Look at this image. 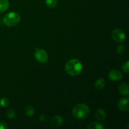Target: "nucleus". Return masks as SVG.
<instances>
[{"mask_svg": "<svg viewBox=\"0 0 129 129\" xmlns=\"http://www.w3.org/2000/svg\"><path fill=\"white\" fill-rule=\"evenodd\" d=\"M83 68L81 62L77 59L69 60L65 65L66 72L71 76H77L79 75L83 71Z\"/></svg>", "mask_w": 129, "mask_h": 129, "instance_id": "1", "label": "nucleus"}, {"mask_svg": "<svg viewBox=\"0 0 129 129\" xmlns=\"http://www.w3.org/2000/svg\"><path fill=\"white\" fill-rule=\"evenodd\" d=\"M89 108L84 103H78L76 104L73 108V116L75 118L79 120H83L86 118L89 115Z\"/></svg>", "mask_w": 129, "mask_h": 129, "instance_id": "2", "label": "nucleus"}, {"mask_svg": "<svg viewBox=\"0 0 129 129\" xmlns=\"http://www.w3.org/2000/svg\"><path fill=\"white\" fill-rule=\"evenodd\" d=\"M21 17L18 13L10 12L6 13L3 18V22L6 26L11 27L17 25L20 23Z\"/></svg>", "mask_w": 129, "mask_h": 129, "instance_id": "3", "label": "nucleus"}, {"mask_svg": "<svg viewBox=\"0 0 129 129\" xmlns=\"http://www.w3.org/2000/svg\"><path fill=\"white\" fill-rule=\"evenodd\" d=\"M112 36L113 40L118 43H122L125 40V33L120 28H115L112 31Z\"/></svg>", "mask_w": 129, "mask_h": 129, "instance_id": "4", "label": "nucleus"}, {"mask_svg": "<svg viewBox=\"0 0 129 129\" xmlns=\"http://www.w3.org/2000/svg\"><path fill=\"white\" fill-rule=\"evenodd\" d=\"M34 55H35V59L39 62L42 63V64H44V63L47 62L48 61V59H49L47 53L44 49H37V48Z\"/></svg>", "mask_w": 129, "mask_h": 129, "instance_id": "5", "label": "nucleus"}, {"mask_svg": "<svg viewBox=\"0 0 129 129\" xmlns=\"http://www.w3.org/2000/svg\"><path fill=\"white\" fill-rule=\"evenodd\" d=\"M108 77L112 81H119L123 78V74L119 70L113 69L108 73Z\"/></svg>", "mask_w": 129, "mask_h": 129, "instance_id": "6", "label": "nucleus"}, {"mask_svg": "<svg viewBox=\"0 0 129 129\" xmlns=\"http://www.w3.org/2000/svg\"><path fill=\"white\" fill-rule=\"evenodd\" d=\"M118 107L119 110L122 112H127L129 110V98L124 97L121 98L118 103Z\"/></svg>", "mask_w": 129, "mask_h": 129, "instance_id": "7", "label": "nucleus"}, {"mask_svg": "<svg viewBox=\"0 0 129 129\" xmlns=\"http://www.w3.org/2000/svg\"><path fill=\"white\" fill-rule=\"evenodd\" d=\"M64 122V119L60 115H55L52 117L50 120V123L53 127H59L62 125Z\"/></svg>", "mask_w": 129, "mask_h": 129, "instance_id": "8", "label": "nucleus"}, {"mask_svg": "<svg viewBox=\"0 0 129 129\" xmlns=\"http://www.w3.org/2000/svg\"><path fill=\"white\" fill-rule=\"evenodd\" d=\"M118 91L122 95L124 96H128L129 94L128 85L125 83H121L118 86Z\"/></svg>", "mask_w": 129, "mask_h": 129, "instance_id": "9", "label": "nucleus"}, {"mask_svg": "<svg viewBox=\"0 0 129 129\" xmlns=\"http://www.w3.org/2000/svg\"><path fill=\"white\" fill-rule=\"evenodd\" d=\"M95 116L97 120L102 121L105 119L106 117H107V114H106L105 111L103 110L102 108H99L96 112Z\"/></svg>", "mask_w": 129, "mask_h": 129, "instance_id": "10", "label": "nucleus"}, {"mask_svg": "<svg viewBox=\"0 0 129 129\" xmlns=\"http://www.w3.org/2000/svg\"><path fill=\"white\" fill-rule=\"evenodd\" d=\"M94 86L96 89L98 90H102L105 86V81L103 78H99L95 81Z\"/></svg>", "mask_w": 129, "mask_h": 129, "instance_id": "11", "label": "nucleus"}, {"mask_svg": "<svg viewBox=\"0 0 129 129\" xmlns=\"http://www.w3.org/2000/svg\"><path fill=\"white\" fill-rule=\"evenodd\" d=\"M10 6L8 0H0V12L3 13L8 9Z\"/></svg>", "mask_w": 129, "mask_h": 129, "instance_id": "12", "label": "nucleus"}, {"mask_svg": "<svg viewBox=\"0 0 129 129\" xmlns=\"http://www.w3.org/2000/svg\"><path fill=\"white\" fill-rule=\"evenodd\" d=\"M88 129H103L105 127L103 125L102 123H100L98 122H91L90 124H89L87 127Z\"/></svg>", "mask_w": 129, "mask_h": 129, "instance_id": "13", "label": "nucleus"}, {"mask_svg": "<svg viewBox=\"0 0 129 129\" xmlns=\"http://www.w3.org/2000/svg\"><path fill=\"white\" fill-rule=\"evenodd\" d=\"M24 113H25V115L27 117H31L35 113V110H34V107L31 106H26L24 110Z\"/></svg>", "mask_w": 129, "mask_h": 129, "instance_id": "14", "label": "nucleus"}, {"mask_svg": "<svg viewBox=\"0 0 129 129\" xmlns=\"http://www.w3.org/2000/svg\"><path fill=\"white\" fill-rule=\"evenodd\" d=\"M46 5L50 8H54L57 5V0H45Z\"/></svg>", "mask_w": 129, "mask_h": 129, "instance_id": "15", "label": "nucleus"}, {"mask_svg": "<svg viewBox=\"0 0 129 129\" xmlns=\"http://www.w3.org/2000/svg\"><path fill=\"white\" fill-rule=\"evenodd\" d=\"M125 46L122 44H119L116 47V51H117V54H120V55H122L125 52Z\"/></svg>", "mask_w": 129, "mask_h": 129, "instance_id": "16", "label": "nucleus"}, {"mask_svg": "<svg viewBox=\"0 0 129 129\" xmlns=\"http://www.w3.org/2000/svg\"><path fill=\"white\" fill-rule=\"evenodd\" d=\"M10 105V101L6 98H3L0 100V106L3 108H6Z\"/></svg>", "mask_w": 129, "mask_h": 129, "instance_id": "17", "label": "nucleus"}, {"mask_svg": "<svg viewBox=\"0 0 129 129\" xmlns=\"http://www.w3.org/2000/svg\"><path fill=\"white\" fill-rule=\"evenodd\" d=\"M6 116L10 119H12V118H15L16 116V112L13 109L8 110L6 112Z\"/></svg>", "mask_w": 129, "mask_h": 129, "instance_id": "18", "label": "nucleus"}, {"mask_svg": "<svg viewBox=\"0 0 129 129\" xmlns=\"http://www.w3.org/2000/svg\"><path fill=\"white\" fill-rule=\"evenodd\" d=\"M122 70L126 74H128L129 71V62L128 60H127L125 62L122 66Z\"/></svg>", "mask_w": 129, "mask_h": 129, "instance_id": "19", "label": "nucleus"}, {"mask_svg": "<svg viewBox=\"0 0 129 129\" xmlns=\"http://www.w3.org/2000/svg\"><path fill=\"white\" fill-rule=\"evenodd\" d=\"M7 124L3 121H0V129H7Z\"/></svg>", "mask_w": 129, "mask_h": 129, "instance_id": "20", "label": "nucleus"}, {"mask_svg": "<svg viewBox=\"0 0 129 129\" xmlns=\"http://www.w3.org/2000/svg\"><path fill=\"white\" fill-rule=\"evenodd\" d=\"M47 120V116L45 115H42L40 117V120L41 122H45Z\"/></svg>", "mask_w": 129, "mask_h": 129, "instance_id": "21", "label": "nucleus"}]
</instances>
